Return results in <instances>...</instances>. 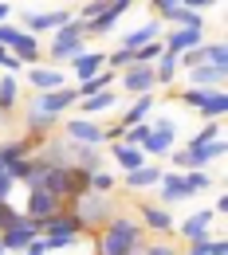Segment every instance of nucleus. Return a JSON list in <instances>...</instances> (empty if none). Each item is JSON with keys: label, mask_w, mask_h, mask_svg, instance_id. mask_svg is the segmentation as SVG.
I'll list each match as a JSON object with an SVG mask.
<instances>
[{"label": "nucleus", "mask_w": 228, "mask_h": 255, "mask_svg": "<svg viewBox=\"0 0 228 255\" xmlns=\"http://www.w3.org/2000/svg\"><path fill=\"white\" fill-rule=\"evenodd\" d=\"M150 244L134 216H114L102 232H95V255H134Z\"/></svg>", "instance_id": "f257e3e1"}, {"label": "nucleus", "mask_w": 228, "mask_h": 255, "mask_svg": "<svg viewBox=\"0 0 228 255\" xmlns=\"http://www.w3.org/2000/svg\"><path fill=\"white\" fill-rule=\"evenodd\" d=\"M67 208H71V212L79 216V224H83V232H87V236L102 232L106 224L118 216L114 200H110V196H98V192H83V196H79V200H71Z\"/></svg>", "instance_id": "f03ea898"}, {"label": "nucleus", "mask_w": 228, "mask_h": 255, "mask_svg": "<svg viewBox=\"0 0 228 255\" xmlns=\"http://www.w3.org/2000/svg\"><path fill=\"white\" fill-rule=\"evenodd\" d=\"M75 20V8H28L24 12V24H20V32L35 35V39H43V35H55L59 28H67Z\"/></svg>", "instance_id": "7ed1b4c3"}, {"label": "nucleus", "mask_w": 228, "mask_h": 255, "mask_svg": "<svg viewBox=\"0 0 228 255\" xmlns=\"http://www.w3.org/2000/svg\"><path fill=\"white\" fill-rule=\"evenodd\" d=\"M83 51H87V32H83L79 20H71L67 28H59V32L51 35V43H47V59H51V67L71 63V59H79Z\"/></svg>", "instance_id": "20e7f679"}, {"label": "nucleus", "mask_w": 228, "mask_h": 255, "mask_svg": "<svg viewBox=\"0 0 228 255\" xmlns=\"http://www.w3.org/2000/svg\"><path fill=\"white\" fill-rule=\"evenodd\" d=\"M150 8L158 12V16H154L158 24L165 20V24H173V28H193V32H205V16L193 12L185 0H154Z\"/></svg>", "instance_id": "39448f33"}, {"label": "nucleus", "mask_w": 228, "mask_h": 255, "mask_svg": "<svg viewBox=\"0 0 228 255\" xmlns=\"http://www.w3.org/2000/svg\"><path fill=\"white\" fill-rule=\"evenodd\" d=\"M181 102L189 106V110H197L205 122H221L228 114V95L225 91H181Z\"/></svg>", "instance_id": "423d86ee"}, {"label": "nucleus", "mask_w": 228, "mask_h": 255, "mask_svg": "<svg viewBox=\"0 0 228 255\" xmlns=\"http://www.w3.org/2000/svg\"><path fill=\"white\" fill-rule=\"evenodd\" d=\"M35 232H39L43 240H83V236H87L83 224H79V216H75L71 208L47 216V220H39V224H35Z\"/></svg>", "instance_id": "0eeeda50"}, {"label": "nucleus", "mask_w": 228, "mask_h": 255, "mask_svg": "<svg viewBox=\"0 0 228 255\" xmlns=\"http://www.w3.org/2000/svg\"><path fill=\"white\" fill-rule=\"evenodd\" d=\"M138 224H142V232L154 236V240H162V236H169V232L177 228L173 212L162 208V204H150V200H138Z\"/></svg>", "instance_id": "6e6552de"}, {"label": "nucleus", "mask_w": 228, "mask_h": 255, "mask_svg": "<svg viewBox=\"0 0 228 255\" xmlns=\"http://www.w3.org/2000/svg\"><path fill=\"white\" fill-rule=\"evenodd\" d=\"M173 137H177V122H173V118L150 122V137H146L142 153H146V157H169V153H173Z\"/></svg>", "instance_id": "1a4fd4ad"}, {"label": "nucleus", "mask_w": 228, "mask_h": 255, "mask_svg": "<svg viewBox=\"0 0 228 255\" xmlns=\"http://www.w3.org/2000/svg\"><path fill=\"white\" fill-rule=\"evenodd\" d=\"M32 240H39V232H35V224L20 212L16 220L8 224L4 232H0V248H4V255H12V252H28V244Z\"/></svg>", "instance_id": "9d476101"}, {"label": "nucleus", "mask_w": 228, "mask_h": 255, "mask_svg": "<svg viewBox=\"0 0 228 255\" xmlns=\"http://www.w3.org/2000/svg\"><path fill=\"white\" fill-rule=\"evenodd\" d=\"M130 8H134V0H106V8L98 12L95 20H91V24H83L87 39H91V35H106V32H114V24H118V20H122Z\"/></svg>", "instance_id": "9b49d317"}, {"label": "nucleus", "mask_w": 228, "mask_h": 255, "mask_svg": "<svg viewBox=\"0 0 228 255\" xmlns=\"http://www.w3.org/2000/svg\"><path fill=\"white\" fill-rule=\"evenodd\" d=\"M28 83L35 87V95H51V91L67 87V71L51 67V63H35V67H28Z\"/></svg>", "instance_id": "f8f14e48"}, {"label": "nucleus", "mask_w": 228, "mask_h": 255, "mask_svg": "<svg viewBox=\"0 0 228 255\" xmlns=\"http://www.w3.org/2000/svg\"><path fill=\"white\" fill-rule=\"evenodd\" d=\"M67 204L63 200H55L51 192H43V189H28V200H24V216L32 224L39 220H47V216H55V212H63Z\"/></svg>", "instance_id": "ddd939ff"}, {"label": "nucleus", "mask_w": 228, "mask_h": 255, "mask_svg": "<svg viewBox=\"0 0 228 255\" xmlns=\"http://www.w3.org/2000/svg\"><path fill=\"white\" fill-rule=\"evenodd\" d=\"M75 102H79V95H75V87L67 83L63 91H51V95H35L32 102H28V106H35V110H43L47 118H59V114H67V110H71Z\"/></svg>", "instance_id": "4468645a"}, {"label": "nucleus", "mask_w": 228, "mask_h": 255, "mask_svg": "<svg viewBox=\"0 0 228 255\" xmlns=\"http://www.w3.org/2000/svg\"><path fill=\"white\" fill-rule=\"evenodd\" d=\"M118 83H122V91H130L134 98H142V95H154V67H146V63H130L122 75H118Z\"/></svg>", "instance_id": "2eb2a0df"}, {"label": "nucleus", "mask_w": 228, "mask_h": 255, "mask_svg": "<svg viewBox=\"0 0 228 255\" xmlns=\"http://www.w3.org/2000/svg\"><path fill=\"white\" fill-rule=\"evenodd\" d=\"M63 137L71 145H95V149H102V126L91 122V118H71L63 126Z\"/></svg>", "instance_id": "dca6fc26"}, {"label": "nucleus", "mask_w": 228, "mask_h": 255, "mask_svg": "<svg viewBox=\"0 0 228 255\" xmlns=\"http://www.w3.org/2000/svg\"><path fill=\"white\" fill-rule=\"evenodd\" d=\"M205 43V32H193V28H169V35L162 39L165 55H173V59H181V55H189L193 47Z\"/></svg>", "instance_id": "f3484780"}, {"label": "nucleus", "mask_w": 228, "mask_h": 255, "mask_svg": "<svg viewBox=\"0 0 228 255\" xmlns=\"http://www.w3.org/2000/svg\"><path fill=\"white\" fill-rule=\"evenodd\" d=\"M181 240H189V244H201V240H213V212L209 208H201V212H193L189 220H181L177 228H173Z\"/></svg>", "instance_id": "a211bd4d"}, {"label": "nucleus", "mask_w": 228, "mask_h": 255, "mask_svg": "<svg viewBox=\"0 0 228 255\" xmlns=\"http://www.w3.org/2000/svg\"><path fill=\"white\" fill-rule=\"evenodd\" d=\"M114 106H118V91H102V95L79 98V102H75V118H91V122H95L98 114H106V110H114Z\"/></svg>", "instance_id": "6ab92c4d"}, {"label": "nucleus", "mask_w": 228, "mask_h": 255, "mask_svg": "<svg viewBox=\"0 0 228 255\" xmlns=\"http://www.w3.org/2000/svg\"><path fill=\"white\" fill-rule=\"evenodd\" d=\"M158 189H162V208H173V204H181V200H193V192H189V185H185V173H165L162 181H158Z\"/></svg>", "instance_id": "aec40b11"}, {"label": "nucleus", "mask_w": 228, "mask_h": 255, "mask_svg": "<svg viewBox=\"0 0 228 255\" xmlns=\"http://www.w3.org/2000/svg\"><path fill=\"white\" fill-rule=\"evenodd\" d=\"M225 137L221 141H213V145H193V141H185V161H189V169H205V165H213V161L225 157ZM185 169V173H189Z\"/></svg>", "instance_id": "412c9836"}, {"label": "nucleus", "mask_w": 228, "mask_h": 255, "mask_svg": "<svg viewBox=\"0 0 228 255\" xmlns=\"http://www.w3.org/2000/svg\"><path fill=\"white\" fill-rule=\"evenodd\" d=\"M189 75V91H225V79L228 71H221V67H193V71H185Z\"/></svg>", "instance_id": "4be33fe9"}, {"label": "nucleus", "mask_w": 228, "mask_h": 255, "mask_svg": "<svg viewBox=\"0 0 228 255\" xmlns=\"http://www.w3.org/2000/svg\"><path fill=\"white\" fill-rule=\"evenodd\" d=\"M154 39H162V24H158V20H146L142 28H134V32L122 35V39H118V47L134 55L138 47H146V43H154Z\"/></svg>", "instance_id": "5701e85b"}, {"label": "nucleus", "mask_w": 228, "mask_h": 255, "mask_svg": "<svg viewBox=\"0 0 228 255\" xmlns=\"http://www.w3.org/2000/svg\"><path fill=\"white\" fill-rule=\"evenodd\" d=\"M8 51H12V55H16L24 67H35L39 59H43V39H35V35H28V32H20V35H16V43H12Z\"/></svg>", "instance_id": "b1692460"}, {"label": "nucleus", "mask_w": 228, "mask_h": 255, "mask_svg": "<svg viewBox=\"0 0 228 255\" xmlns=\"http://www.w3.org/2000/svg\"><path fill=\"white\" fill-rule=\"evenodd\" d=\"M102 67H106V51H91V47H87L79 59H71V75H75V83H87Z\"/></svg>", "instance_id": "393cba45"}, {"label": "nucleus", "mask_w": 228, "mask_h": 255, "mask_svg": "<svg viewBox=\"0 0 228 255\" xmlns=\"http://www.w3.org/2000/svg\"><path fill=\"white\" fill-rule=\"evenodd\" d=\"M162 177H165V169H162V165H150V161H146L142 169L126 173L122 181H126V189H134V192H138V189H154V185H158Z\"/></svg>", "instance_id": "a878e982"}, {"label": "nucleus", "mask_w": 228, "mask_h": 255, "mask_svg": "<svg viewBox=\"0 0 228 255\" xmlns=\"http://www.w3.org/2000/svg\"><path fill=\"white\" fill-rule=\"evenodd\" d=\"M154 106H158V102H154V95H142V98H134L130 106L122 110V118H118V122H122L126 129H130V126H142V122H150V110H154Z\"/></svg>", "instance_id": "bb28decb"}, {"label": "nucleus", "mask_w": 228, "mask_h": 255, "mask_svg": "<svg viewBox=\"0 0 228 255\" xmlns=\"http://www.w3.org/2000/svg\"><path fill=\"white\" fill-rule=\"evenodd\" d=\"M39 189L51 192L55 200H63V204H67V169H59V165H47V173H43Z\"/></svg>", "instance_id": "cd10ccee"}, {"label": "nucleus", "mask_w": 228, "mask_h": 255, "mask_svg": "<svg viewBox=\"0 0 228 255\" xmlns=\"http://www.w3.org/2000/svg\"><path fill=\"white\" fill-rule=\"evenodd\" d=\"M20 106V83L12 75H0V118H8Z\"/></svg>", "instance_id": "c85d7f7f"}, {"label": "nucleus", "mask_w": 228, "mask_h": 255, "mask_svg": "<svg viewBox=\"0 0 228 255\" xmlns=\"http://www.w3.org/2000/svg\"><path fill=\"white\" fill-rule=\"evenodd\" d=\"M83 192H91V173H87V169L67 165V204H71V200H79Z\"/></svg>", "instance_id": "c756f323"}, {"label": "nucleus", "mask_w": 228, "mask_h": 255, "mask_svg": "<svg viewBox=\"0 0 228 255\" xmlns=\"http://www.w3.org/2000/svg\"><path fill=\"white\" fill-rule=\"evenodd\" d=\"M35 145L28 141V137H12V141H0V157H4V165H12V161L20 157H32Z\"/></svg>", "instance_id": "7c9ffc66"}, {"label": "nucleus", "mask_w": 228, "mask_h": 255, "mask_svg": "<svg viewBox=\"0 0 228 255\" xmlns=\"http://www.w3.org/2000/svg\"><path fill=\"white\" fill-rule=\"evenodd\" d=\"M110 157L118 161L126 173H134V169L146 165V153H142V149H130V145H110Z\"/></svg>", "instance_id": "2f4dec72"}, {"label": "nucleus", "mask_w": 228, "mask_h": 255, "mask_svg": "<svg viewBox=\"0 0 228 255\" xmlns=\"http://www.w3.org/2000/svg\"><path fill=\"white\" fill-rule=\"evenodd\" d=\"M177 75H181V67H177V59H173V55H165V51H162V59L154 63V83H158V87H173V79H177Z\"/></svg>", "instance_id": "473e14b6"}, {"label": "nucleus", "mask_w": 228, "mask_h": 255, "mask_svg": "<svg viewBox=\"0 0 228 255\" xmlns=\"http://www.w3.org/2000/svg\"><path fill=\"white\" fill-rule=\"evenodd\" d=\"M114 185H118L114 173H106V169H95V173H91V192H98V196H110Z\"/></svg>", "instance_id": "72a5a7b5"}, {"label": "nucleus", "mask_w": 228, "mask_h": 255, "mask_svg": "<svg viewBox=\"0 0 228 255\" xmlns=\"http://www.w3.org/2000/svg\"><path fill=\"white\" fill-rule=\"evenodd\" d=\"M185 141H193V145H213V141H221V122H205V126L197 129L193 137H185Z\"/></svg>", "instance_id": "f704fd0d"}, {"label": "nucleus", "mask_w": 228, "mask_h": 255, "mask_svg": "<svg viewBox=\"0 0 228 255\" xmlns=\"http://www.w3.org/2000/svg\"><path fill=\"white\" fill-rule=\"evenodd\" d=\"M162 39H154V43H146V47H138V51H134V63H146V67H154L158 63V59H162Z\"/></svg>", "instance_id": "c9c22d12"}, {"label": "nucleus", "mask_w": 228, "mask_h": 255, "mask_svg": "<svg viewBox=\"0 0 228 255\" xmlns=\"http://www.w3.org/2000/svg\"><path fill=\"white\" fill-rule=\"evenodd\" d=\"M130 63H134L130 51H122V47H110V51H106V67H110V71H118V75H122Z\"/></svg>", "instance_id": "e433bc0d"}, {"label": "nucleus", "mask_w": 228, "mask_h": 255, "mask_svg": "<svg viewBox=\"0 0 228 255\" xmlns=\"http://www.w3.org/2000/svg\"><path fill=\"white\" fill-rule=\"evenodd\" d=\"M185 185H189V192H205L209 189V185H213V177H209V173H205V169H189V173H185Z\"/></svg>", "instance_id": "4c0bfd02"}, {"label": "nucleus", "mask_w": 228, "mask_h": 255, "mask_svg": "<svg viewBox=\"0 0 228 255\" xmlns=\"http://www.w3.org/2000/svg\"><path fill=\"white\" fill-rule=\"evenodd\" d=\"M142 255H181V252H177L169 240H150V244L142 248Z\"/></svg>", "instance_id": "58836bf2"}, {"label": "nucleus", "mask_w": 228, "mask_h": 255, "mask_svg": "<svg viewBox=\"0 0 228 255\" xmlns=\"http://www.w3.org/2000/svg\"><path fill=\"white\" fill-rule=\"evenodd\" d=\"M16 35H20V24H0V47L8 51L16 43Z\"/></svg>", "instance_id": "ea45409f"}, {"label": "nucleus", "mask_w": 228, "mask_h": 255, "mask_svg": "<svg viewBox=\"0 0 228 255\" xmlns=\"http://www.w3.org/2000/svg\"><path fill=\"white\" fill-rule=\"evenodd\" d=\"M16 216H20V208H12V200H0V232L16 220Z\"/></svg>", "instance_id": "a19ab883"}, {"label": "nucleus", "mask_w": 228, "mask_h": 255, "mask_svg": "<svg viewBox=\"0 0 228 255\" xmlns=\"http://www.w3.org/2000/svg\"><path fill=\"white\" fill-rule=\"evenodd\" d=\"M4 71H8V75H16V71H24V63H20V59L8 51V59H4Z\"/></svg>", "instance_id": "79ce46f5"}, {"label": "nucleus", "mask_w": 228, "mask_h": 255, "mask_svg": "<svg viewBox=\"0 0 228 255\" xmlns=\"http://www.w3.org/2000/svg\"><path fill=\"white\" fill-rule=\"evenodd\" d=\"M12 12H16V8H12L8 0H0V24H12Z\"/></svg>", "instance_id": "37998d69"}, {"label": "nucleus", "mask_w": 228, "mask_h": 255, "mask_svg": "<svg viewBox=\"0 0 228 255\" xmlns=\"http://www.w3.org/2000/svg\"><path fill=\"white\" fill-rule=\"evenodd\" d=\"M24 255H47V244H43V240H32V244H28V252Z\"/></svg>", "instance_id": "c03bdc74"}, {"label": "nucleus", "mask_w": 228, "mask_h": 255, "mask_svg": "<svg viewBox=\"0 0 228 255\" xmlns=\"http://www.w3.org/2000/svg\"><path fill=\"white\" fill-rule=\"evenodd\" d=\"M8 196H12V177L4 173V177H0V200H8Z\"/></svg>", "instance_id": "a18cd8bd"}, {"label": "nucleus", "mask_w": 228, "mask_h": 255, "mask_svg": "<svg viewBox=\"0 0 228 255\" xmlns=\"http://www.w3.org/2000/svg\"><path fill=\"white\" fill-rule=\"evenodd\" d=\"M4 59H8V51H4V47H0V67H4Z\"/></svg>", "instance_id": "49530a36"}, {"label": "nucleus", "mask_w": 228, "mask_h": 255, "mask_svg": "<svg viewBox=\"0 0 228 255\" xmlns=\"http://www.w3.org/2000/svg\"><path fill=\"white\" fill-rule=\"evenodd\" d=\"M4 169H8V165H4V157H0V177H4Z\"/></svg>", "instance_id": "de8ad7c7"}, {"label": "nucleus", "mask_w": 228, "mask_h": 255, "mask_svg": "<svg viewBox=\"0 0 228 255\" xmlns=\"http://www.w3.org/2000/svg\"><path fill=\"white\" fill-rule=\"evenodd\" d=\"M0 255H4V248H0Z\"/></svg>", "instance_id": "09e8293b"}, {"label": "nucleus", "mask_w": 228, "mask_h": 255, "mask_svg": "<svg viewBox=\"0 0 228 255\" xmlns=\"http://www.w3.org/2000/svg\"><path fill=\"white\" fill-rule=\"evenodd\" d=\"M134 255H142V252H134Z\"/></svg>", "instance_id": "8fccbe9b"}]
</instances>
